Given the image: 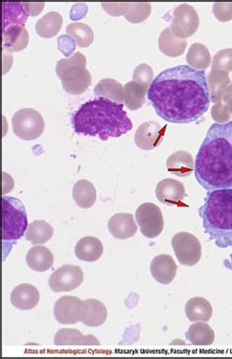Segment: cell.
<instances>
[{
    "mask_svg": "<svg viewBox=\"0 0 232 359\" xmlns=\"http://www.w3.org/2000/svg\"><path fill=\"white\" fill-rule=\"evenodd\" d=\"M231 83V78L226 72L212 70L208 76V86L211 102L214 104L223 101L224 93Z\"/></svg>",
    "mask_w": 232,
    "mask_h": 359,
    "instance_id": "cell-27",
    "label": "cell"
},
{
    "mask_svg": "<svg viewBox=\"0 0 232 359\" xmlns=\"http://www.w3.org/2000/svg\"><path fill=\"white\" fill-rule=\"evenodd\" d=\"M223 101L224 103L228 104L232 106V83L229 84L226 93H224Z\"/></svg>",
    "mask_w": 232,
    "mask_h": 359,
    "instance_id": "cell-42",
    "label": "cell"
},
{
    "mask_svg": "<svg viewBox=\"0 0 232 359\" xmlns=\"http://www.w3.org/2000/svg\"><path fill=\"white\" fill-rule=\"evenodd\" d=\"M75 47L76 41L71 36L64 34V36H61L58 39V48L64 55L67 57L71 56L74 50H75Z\"/></svg>",
    "mask_w": 232,
    "mask_h": 359,
    "instance_id": "cell-41",
    "label": "cell"
},
{
    "mask_svg": "<svg viewBox=\"0 0 232 359\" xmlns=\"http://www.w3.org/2000/svg\"><path fill=\"white\" fill-rule=\"evenodd\" d=\"M108 229L113 237L120 240L132 238L137 232L135 217L125 212L113 215L108 222Z\"/></svg>",
    "mask_w": 232,
    "mask_h": 359,
    "instance_id": "cell-18",
    "label": "cell"
},
{
    "mask_svg": "<svg viewBox=\"0 0 232 359\" xmlns=\"http://www.w3.org/2000/svg\"><path fill=\"white\" fill-rule=\"evenodd\" d=\"M231 264H232V254H231Z\"/></svg>",
    "mask_w": 232,
    "mask_h": 359,
    "instance_id": "cell-43",
    "label": "cell"
},
{
    "mask_svg": "<svg viewBox=\"0 0 232 359\" xmlns=\"http://www.w3.org/2000/svg\"><path fill=\"white\" fill-rule=\"evenodd\" d=\"M107 309L104 304L95 299L83 301V316L81 321L88 327H100L107 319Z\"/></svg>",
    "mask_w": 232,
    "mask_h": 359,
    "instance_id": "cell-21",
    "label": "cell"
},
{
    "mask_svg": "<svg viewBox=\"0 0 232 359\" xmlns=\"http://www.w3.org/2000/svg\"><path fill=\"white\" fill-rule=\"evenodd\" d=\"M26 261L29 269L34 271L44 272L53 266L54 257L48 248L36 245L29 249Z\"/></svg>",
    "mask_w": 232,
    "mask_h": 359,
    "instance_id": "cell-23",
    "label": "cell"
},
{
    "mask_svg": "<svg viewBox=\"0 0 232 359\" xmlns=\"http://www.w3.org/2000/svg\"><path fill=\"white\" fill-rule=\"evenodd\" d=\"M167 170L179 177H189L193 172L195 162L193 157L186 151L180 150L170 156L167 160Z\"/></svg>",
    "mask_w": 232,
    "mask_h": 359,
    "instance_id": "cell-22",
    "label": "cell"
},
{
    "mask_svg": "<svg viewBox=\"0 0 232 359\" xmlns=\"http://www.w3.org/2000/svg\"><path fill=\"white\" fill-rule=\"evenodd\" d=\"M194 175L207 191L232 189V121L209 128L195 159Z\"/></svg>",
    "mask_w": 232,
    "mask_h": 359,
    "instance_id": "cell-2",
    "label": "cell"
},
{
    "mask_svg": "<svg viewBox=\"0 0 232 359\" xmlns=\"http://www.w3.org/2000/svg\"><path fill=\"white\" fill-rule=\"evenodd\" d=\"M4 47L10 52H19L26 49L29 44V33L24 27L13 26L2 31Z\"/></svg>",
    "mask_w": 232,
    "mask_h": 359,
    "instance_id": "cell-25",
    "label": "cell"
},
{
    "mask_svg": "<svg viewBox=\"0 0 232 359\" xmlns=\"http://www.w3.org/2000/svg\"><path fill=\"white\" fill-rule=\"evenodd\" d=\"M158 46H159L160 51L164 55L175 58V57L182 56L184 53L187 41L186 39L175 38L172 33L171 28H167L160 34Z\"/></svg>",
    "mask_w": 232,
    "mask_h": 359,
    "instance_id": "cell-26",
    "label": "cell"
},
{
    "mask_svg": "<svg viewBox=\"0 0 232 359\" xmlns=\"http://www.w3.org/2000/svg\"><path fill=\"white\" fill-rule=\"evenodd\" d=\"M73 198L76 204L83 209H90L96 201V189L93 183L88 180H79L74 185Z\"/></svg>",
    "mask_w": 232,
    "mask_h": 359,
    "instance_id": "cell-32",
    "label": "cell"
},
{
    "mask_svg": "<svg viewBox=\"0 0 232 359\" xmlns=\"http://www.w3.org/2000/svg\"><path fill=\"white\" fill-rule=\"evenodd\" d=\"M186 62L194 70L205 72L212 64L209 49L204 44H192L187 52Z\"/></svg>",
    "mask_w": 232,
    "mask_h": 359,
    "instance_id": "cell-33",
    "label": "cell"
},
{
    "mask_svg": "<svg viewBox=\"0 0 232 359\" xmlns=\"http://www.w3.org/2000/svg\"><path fill=\"white\" fill-rule=\"evenodd\" d=\"M211 115L216 123H226L232 118V106L224 101L214 104L212 107Z\"/></svg>",
    "mask_w": 232,
    "mask_h": 359,
    "instance_id": "cell-39",
    "label": "cell"
},
{
    "mask_svg": "<svg viewBox=\"0 0 232 359\" xmlns=\"http://www.w3.org/2000/svg\"><path fill=\"white\" fill-rule=\"evenodd\" d=\"M75 252L76 257L81 261L95 262L102 256V242L95 237H83L76 243Z\"/></svg>",
    "mask_w": 232,
    "mask_h": 359,
    "instance_id": "cell-24",
    "label": "cell"
},
{
    "mask_svg": "<svg viewBox=\"0 0 232 359\" xmlns=\"http://www.w3.org/2000/svg\"><path fill=\"white\" fill-rule=\"evenodd\" d=\"M63 26V18L58 12H49L39 19L36 24V32L43 39H51L60 32Z\"/></svg>",
    "mask_w": 232,
    "mask_h": 359,
    "instance_id": "cell-30",
    "label": "cell"
},
{
    "mask_svg": "<svg viewBox=\"0 0 232 359\" xmlns=\"http://www.w3.org/2000/svg\"><path fill=\"white\" fill-rule=\"evenodd\" d=\"M41 294L34 285L21 284L12 291L10 299L15 308L21 311H29L38 306Z\"/></svg>",
    "mask_w": 232,
    "mask_h": 359,
    "instance_id": "cell-17",
    "label": "cell"
},
{
    "mask_svg": "<svg viewBox=\"0 0 232 359\" xmlns=\"http://www.w3.org/2000/svg\"><path fill=\"white\" fill-rule=\"evenodd\" d=\"M83 301L73 296H63L54 306V318L58 323L76 324L81 321Z\"/></svg>",
    "mask_w": 232,
    "mask_h": 359,
    "instance_id": "cell-12",
    "label": "cell"
},
{
    "mask_svg": "<svg viewBox=\"0 0 232 359\" xmlns=\"http://www.w3.org/2000/svg\"><path fill=\"white\" fill-rule=\"evenodd\" d=\"M186 339L194 346H211L214 341V332L208 324L197 322L189 327Z\"/></svg>",
    "mask_w": 232,
    "mask_h": 359,
    "instance_id": "cell-34",
    "label": "cell"
},
{
    "mask_svg": "<svg viewBox=\"0 0 232 359\" xmlns=\"http://www.w3.org/2000/svg\"><path fill=\"white\" fill-rule=\"evenodd\" d=\"M56 74L64 90L71 95H80L90 86L91 75L86 69V56L81 52H76L70 58L59 60Z\"/></svg>",
    "mask_w": 232,
    "mask_h": 359,
    "instance_id": "cell-6",
    "label": "cell"
},
{
    "mask_svg": "<svg viewBox=\"0 0 232 359\" xmlns=\"http://www.w3.org/2000/svg\"><path fill=\"white\" fill-rule=\"evenodd\" d=\"M213 13L214 17L221 22H229L232 20V2L214 4Z\"/></svg>",
    "mask_w": 232,
    "mask_h": 359,
    "instance_id": "cell-40",
    "label": "cell"
},
{
    "mask_svg": "<svg viewBox=\"0 0 232 359\" xmlns=\"http://www.w3.org/2000/svg\"><path fill=\"white\" fill-rule=\"evenodd\" d=\"M71 125L78 135L98 136L103 141L120 137L133 128L123 104L106 98L88 101L81 105L74 114Z\"/></svg>",
    "mask_w": 232,
    "mask_h": 359,
    "instance_id": "cell-3",
    "label": "cell"
},
{
    "mask_svg": "<svg viewBox=\"0 0 232 359\" xmlns=\"http://www.w3.org/2000/svg\"><path fill=\"white\" fill-rule=\"evenodd\" d=\"M66 33L75 39L76 43L81 48L91 46L95 39L93 29L83 23H71L67 27Z\"/></svg>",
    "mask_w": 232,
    "mask_h": 359,
    "instance_id": "cell-36",
    "label": "cell"
},
{
    "mask_svg": "<svg viewBox=\"0 0 232 359\" xmlns=\"http://www.w3.org/2000/svg\"><path fill=\"white\" fill-rule=\"evenodd\" d=\"M166 130V126H162L157 121H146L138 126L135 135V144L139 149H155L162 144Z\"/></svg>",
    "mask_w": 232,
    "mask_h": 359,
    "instance_id": "cell-13",
    "label": "cell"
},
{
    "mask_svg": "<svg viewBox=\"0 0 232 359\" xmlns=\"http://www.w3.org/2000/svg\"><path fill=\"white\" fill-rule=\"evenodd\" d=\"M15 135L23 140H38L43 135L46 123L43 116L36 110L25 108L15 113L12 118Z\"/></svg>",
    "mask_w": 232,
    "mask_h": 359,
    "instance_id": "cell-7",
    "label": "cell"
},
{
    "mask_svg": "<svg viewBox=\"0 0 232 359\" xmlns=\"http://www.w3.org/2000/svg\"><path fill=\"white\" fill-rule=\"evenodd\" d=\"M153 278L160 284L169 285L177 276V266L170 255H159L155 257L150 266Z\"/></svg>",
    "mask_w": 232,
    "mask_h": 359,
    "instance_id": "cell-16",
    "label": "cell"
},
{
    "mask_svg": "<svg viewBox=\"0 0 232 359\" xmlns=\"http://www.w3.org/2000/svg\"><path fill=\"white\" fill-rule=\"evenodd\" d=\"M212 70H221L231 73L232 72V48L219 50L212 61Z\"/></svg>",
    "mask_w": 232,
    "mask_h": 359,
    "instance_id": "cell-37",
    "label": "cell"
},
{
    "mask_svg": "<svg viewBox=\"0 0 232 359\" xmlns=\"http://www.w3.org/2000/svg\"><path fill=\"white\" fill-rule=\"evenodd\" d=\"M186 192L184 185L172 178H166L157 184L156 197L159 202L167 205L182 204Z\"/></svg>",
    "mask_w": 232,
    "mask_h": 359,
    "instance_id": "cell-15",
    "label": "cell"
},
{
    "mask_svg": "<svg viewBox=\"0 0 232 359\" xmlns=\"http://www.w3.org/2000/svg\"><path fill=\"white\" fill-rule=\"evenodd\" d=\"M147 96L160 118L179 125L200 120L211 103L206 73L186 65L160 73L148 89Z\"/></svg>",
    "mask_w": 232,
    "mask_h": 359,
    "instance_id": "cell-1",
    "label": "cell"
},
{
    "mask_svg": "<svg viewBox=\"0 0 232 359\" xmlns=\"http://www.w3.org/2000/svg\"><path fill=\"white\" fill-rule=\"evenodd\" d=\"M56 346H100V343L93 335H83L76 329H60L54 337Z\"/></svg>",
    "mask_w": 232,
    "mask_h": 359,
    "instance_id": "cell-20",
    "label": "cell"
},
{
    "mask_svg": "<svg viewBox=\"0 0 232 359\" xmlns=\"http://www.w3.org/2000/svg\"><path fill=\"white\" fill-rule=\"evenodd\" d=\"M83 282V272L80 266H65L59 267L49 277V287L55 293L71 292L80 287Z\"/></svg>",
    "mask_w": 232,
    "mask_h": 359,
    "instance_id": "cell-11",
    "label": "cell"
},
{
    "mask_svg": "<svg viewBox=\"0 0 232 359\" xmlns=\"http://www.w3.org/2000/svg\"><path fill=\"white\" fill-rule=\"evenodd\" d=\"M198 212L210 240L221 249L232 247V189L209 191Z\"/></svg>",
    "mask_w": 232,
    "mask_h": 359,
    "instance_id": "cell-4",
    "label": "cell"
},
{
    "mask_svg": "<svg viewBox=\"0 0 232 359\" xmlns=\"http://www.w3.org/2000/svg\"><path fill=\"white\" fill-rule=\"evenodd\" d=\"M125 89V105L130 111H137L142 107L145 102L146 89L135 81H130L123 86Z\"/></svg>",
    "mask_w": 232,
    "mask_h": 359,
    "instance_id": "cell-35",
    "label": "cell"
},
{
    "mask_svg": "<svg viewBox=\"0 0 232 359\" xmlns=\"http://www.w3.org/2000/svg\"><path fill=\"white\" fill-rule=\"evenodd\" d=\"M95 94L97 97L109 99L113 102H125V89L113 79H104L96 84Z\"/></svg>",
    "mask_w": 232,
    "mask_h": 359,
    "instance_id": "cell-29",
    "label": "cell"
},
{
    "mask_svg": "<svg viewBox=\"0 0 232 359\" xmlns=\"http://www.w3.org/2000/svg\"><path fill=\"white\" fill-rule=\"evenodd\" d=\"M135 219L140 231L146 238H155L164 230V217L162 210L153 203H144L135 212Z\"/></svg>",
    "mask_w": 232,
    "mask_h": 359,
    "instance_id": "cell-9",
    "label": "cell"
},
{
    "mask_svg": "<svg viewBox=\"0 0 232 359\" xmlns=\"http://www.w3.org/2000/svg\"><path fill=\"white\" fill-rule=\"evenodd\" d=\"M199 24L196 10L189 4H180L172 13L171 31L175 38L186 39L196 33Z\"/></svg>",
    "mask_w": 232,
    "mask_h": 359,
    "instance_id": "cell-10",
    "label": "cell"
},
{
    "mask_svg": "<svg viewBox=\"0 0 232 359\" xmlns=\"http://www.w3.org/2000/svg\"><path fill=\"white\" fill-rule=\"evenodd\" d=\"M29 15L22 2H2V31L13 26L25 27Z\"/></svg>",
    "mask_w": 232,
    "mask_h": 359,
    "instance_id": "cell-19",
    "label": "cell"
},
{
    "mask_svg": "<svg viewBox=\"0 0 232 359\" xmlns=\"http://www.w3.org/2000/svg\"><path fill=\"white\" fill-rule=\"evenodd\" d=\"M54 234L53 227L44 220H34L29 224L27 229L25 238L32 244L36 245L44 244L53 238Z\"/></svg>",
    "mask_w": 232,
    "mask_h": 359,
    "instance_id": "cell-31",
    "label": "cell"
},
{
    "mask_svg": "<svg viewBox=\"0 0 232 359\" xmlns=\"http://www.w3.org/2000/svg\"><path fill=\"white\" fill-rule=\"evenodd\" d=\"M2 202V250L4 259L8 256L12 247L28 229V215L23 203L18 198L4 196Z\"/></svg>",
    "mask_w": 232,
    "mask_h": 359,
    "instance_id": "cell-5",
    "label": "cell"
},
{
    "mask_svg": "<svg viewBox=\"0 0 232 359\" xmlns=\"http://www.w3.org/2000/svg\"><path fill=\"white\" fill-rule=\"evenodd\" d=\"M185 314L190 321L207 322L213 316V308L206 299L195 297L187 302L185 306Z\"/></svg>",
    "mask_w": 232,
    "mask_h": 359,
    "instance_id": "cell-28",
    "label": "cell"
},
{
    "mask_svg": "<svg viewBox=\"0 0 232 359\" xmlns=\"http://www.w3.org/2000/svg\"><path fill=\"white\" fill-rule=\"evenodd\" d=\"M102 7L112 16L123 15L132 24L142 23L151 14L150 4H102Z\"/></svg>",
    "mask_w": 232,
    "mask_h": 359,
    "instance_id": "cell-14",
    "label": "cell"
},
{
    "mask_svg": "<svg viewBox=\"0 0 232 359\" xmlns=\"http://www.w3.org/2000/svg\"><path fill=\"white\" fill-rule=\"evenodd\" d=\"M132 79L133 81L139 83L148 91L153 81H154V72H153L151 67L147 65V64H142V65L137 66L135 69Z\"/></svg>",
    "mask_w": 232,
    "mask_h": 359,
    "instance_id": "cell-38",
    "label": "cell"
},
{
    "mask_svg": "<svg viewBox=\"0 0 232 359\" xmlns=\"http://www.w3.org/2000/svg\"><path fill=\"white\" fill-rule=\"evenodd\" d=\"M172 246L175 257L184 266H193L201 259V243L193 234L189 232L175 234L172 239Z\"/></svg>",
    "mask_w": 232,
    "mask_h": 359,
    "instance_id": "cell-8",
    "label": "cell"
}]
</instances>
